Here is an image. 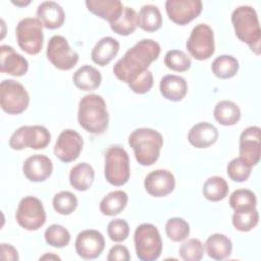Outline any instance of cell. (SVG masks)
Returning a JSON list of instances; mask_svg holds the SVG:
<instances>
[{"mask_svg": "<svg viewBox=\"0 0 261 261\" xmlns=\"http://www.w3.org/2000/svg\"><path fill=\"white\" fill-rule=\"evenodd\" d=\"M45 241L54 248L66 247L70 242V233L63 225L51 224L44 232Z\"/></svg>", "mask_w": 261, "mask_h": 261, "instance_id": "74e56055", "label": "cell"}, {"mask_svg": "<svg viewBox=\"0 0 261 261\" xmlns=\"http://www.w3.org/2000/svg\"><path fill=\"white\" fill-rule=\"evenodd\" d=\"M160 52L159 43L152 39H143L116 61L113 66V73L119 81L128 85L148 70L150 64L158 59Z\"/></svg>", "mask_w": 261, "mask_h": 261, "instance_id": "6da1fadb", "label": "cell"}, {"mask_svg": "<svg viewBox=\"0 0 261 261\" xmlns=\"http://www.w3.org/2000/svg\"><path fill=\"white\" fill-rule=\"evenodd\" d=\"M159 90L165 99L178 102L186 97L188 92V84L182 76L166 74L160 80Z\"/></svg>", "mask_w": 261, "mask_h": 261, "instance_id": "cb8c5ba5", "label": "cell"}, {"mask_svg": "<svg viewBox=\"0 0 261 261\" xmlns=\"http://www.w3.org/2000/svg\"><path fill=\"white\" fill-rule=\"evenodd\" d=\"M128 196L122 190H116L108 193L100 201V212L106 216H115L119 214L127 205Z\"/></svg>", "mask_w": 261, "mask_h": 261, "instance_id": "f1b7e54d", "label": "cell"}, {"mask_svg": "<svg viewBox=\"0 0 261 261\" xmlns=\"http://www.w3.org/2000/svg\"><path fill=\"white\" fill-rule=\"evenodd\" d=\"M233 227L243 232L252 230L259 222V213L257 209L249 211H234L231 219Z\"/></svg>", "mask_w": 261, "mask_h": 261, "instance_id": "d590c367", "label": "cell"}, {"mask_svg": "<svg viewBox=\"0 0 261 261\" xmlns=\"http://www.w3.org/2000/svg\"><path fill=\"white\" fill-rule=\"evenodd\" d=\"M11 3L14 4V5H16V6H18V7H23V6L29 5V4L31 3V1H30V0H16V1L12 0Z\"/></svg>", "mask_w": 261, "mask_h": 261, "instance_id": "7dc6e473", "label": "cell"}, {"mask_svg": "<svg viewBox=\"0 0 261 261\" xmlns=\"http://www.w3.org/2000/svg\"><path fill=\"white\" fill-rule=\"evenodd\" d=\"M130 259V255L128 249L123 245H115L113 246L107 255L108 261H128Z\"/></svg>", "mask_w": 261, "mask_h": 261, "instance_id": "ee69618b", "label": "cell"}, {"mask_svg": "<svg viewBox=\"0 0 261 261\" xmlns=\"http://www.w3.org/2000/svg\"><path fill=\"white\" fill-rule=\"evenodd\" d=\"M119 42L113 37L107 36L100 39L93 47L91 58L94 63L100 66L109 64L119 51Z\"/></svg>", "mask_w": 261, "mask_h": 261, "instance_id": "603a6c76", "label": "cell"}, {"mask_svg": "<svg viewBox=\"0 0 261 261\" xmlns=\"http://www.w3.org/2000/svg\"><path fill=\"white\" fill-rule=\"evenodd\" d=\"M228 184L223 177L218 175L207 178L202 189L204 197L211 202H218L223 200L228 195Z\"/></svg>", "mask_w": 261, "mask_h": 261, "instance_id": "1f68e13d", "label": "cell"}, {"mask_svg": "<svg viewBox=\"0 0 261 261\" xmlns=\"http://www.w3.org/2000/svg\"><path fill=\"white\" fill-rule=\"evenodd\" d=\"M19 48L30 55L41 52L44 43L43 25L38 18L25 17L19 20L15 29Z\"/></svg>", "mask_w": 261, "mask_h": 261, "instance_id": "52a82bcc", "label": "cell"}, {"mask_svg": "<svg viewBox=\"0 0 261 261\" xmlns=\"http://www.w3.org/2000/svg\"><path fill=\"white\" fill-rule=\"evenodd\" d=\"M84 140L74 129L66 128L62 130L54 145V155L58 160L69 163L76 160L83 150Z\"/></svg>", "mask_w": 261, "mask_h": 261, "instance_id": "4fadbf2b", "label": "cell"}, {"mask_svg": "<svg viewBox=\"0 0 261 261\" xmlns=\"http://www.w3.org/2000/svg\"><path fill=\"white\" fill-rule=\"evenodd\" d=\"M51 141L50 132L43 125H22L11 135L9 147L13 150L31 148L35 150L46 148Z\"/></svg>", "mask_w": 261, "mask_h": 261, "instance_id": "ba28073f", "label": "cell"}, {"mask_svg": "<svg viewBox=\"0 0 261 261\" xmlns=\"http://www.w3.org/2000/svg\"><path fill=\"white\" fill-rule=\"evenodd\" d=\"M72 82L82 91H94L100 87L102 75L94 66L85 64L75 70L72 75Z\"/></svg>", "mask_w": 261, "mask_h": 261, "instance_id": "d4e9b609", "label": "cell"}, {"mask_svg": "<svg viewBox=\"0 0 261 261\" xmlns=\"http://www.w3.org/2000/svg\"><path fill=\"white\" fill-rule=\"evenodd\" d=\"M53 171V164L49 157L43 154H34L28 157L22 164L24 176L34 182H41L49 178Z\"/></svg>", "mask_w": 261, "mask_h": 261, "instance_id": "ac0fdd59", "label": "cell"}, {"mask_svg": "<svg viewBox=\"0 0 261 261\" xmlns=\"http://www.w3.org/2000/svg\"><path fill=\"white\" fill-rule=\"evenodd\" d=\"M218 129L212 123L202 121L194 124L188 134L189 143L198 149L212 146L218 139Z\"/></svg>", "mask_w": 261, "mask_h": 261, "instance_id": "44dd1931", "label": "cell"}, {"mask_svg": "<svg viewBox=\"0 0 261 261\" xmlns=\"http://www.w3.org/2000/svg\"><path fill=\"white\" fill-rule=\"evenodd\" d=\"M30 95L25 88L14 80H4L0 84V105L4 112L17 115L27 110Z\"/></svg>", "mask_w": 261, "mask_h": 261, "instance_id": "9c48e42d", "label": "cell"}, {"mask_svg": "<svg viewBox=\"0 0 261 261\" xmlns=\"http://www.w3.org/2000/svg\"><path fill=\"white\" fill-rule=\"evenodd\" d=\"M164 64L167 68L173 71L184 72L190 69L192 61L191 58L184 51L173 49L166 52L164 56Z\"/></svg>", "mask_w": 261, "mask_h": 261, "instance_id": "f35d334b", "label": "cell"}, {"mask_svg": "<svg viewBox=\"0 0 261 261\" xmlns=\"http://www.w3.org/2000/svg\"><path fill=\"white\" fill-rule=\"evenodd\" d=\"M75 252L86 260L98 258L105 248L103 234L96 229L82 230L75 239Z\"/></svg>", "mask_w": 261, "mask_h": 261, "instance_id": "2e32d148", "label": "cell"}, {"mask_svg": "<svg viewBox=\"0 0 261 261\" xmlns=\"http://www.w3.org/2000/svg\"><path fill=\"white\" fill-rule=\"evenodd\" d=\"M134 243L137 257L142 261H155L162 253L160 232L152 223H142L136 228Z\"/></svg>", "mask_w": 261, "mask_h": 261, "instance_id": "8992f818", "label": "cell"}, {"mask_svg": "<svg viewBox=\"0 0 261 261\" xmlns=\"http://www.w3.org/2000/svg\"><path fill=\"white\" fill-rule=\"evenodd\" d=\"M162 25V15L154 4L143 5L138 13V27L146 32H155Z\"/></svg>", "mask_w": 261, "mask_h": 261, "instance_id": "f546056e", "label": "cell"}, {"mask_svg": "<svg viewBox=\"0 0 261 261\" xmlns=\"http://www.w3.org/2000/svg\"><path fill=\"white\" fill-rule=\"evenodd\" d=\"M190 55L197 60L209 59L215 51L214 33L206 23L196 24L186 43Z\"/></svg>", "mask_w": 261, "mask_h": 261, "instance_id": "30bf717a", "label": "cell"}, {"mask_svg": "<svg viewBox=\"0 0 261 261\" xmlns=\"http://www.w3.org/2000/svg\"><path fill=\"white\" fill-rule=\"evenodd\" d=\"M153 83H154L153 74L148 69L144 73L139 75L130 84H128V87L136 94H145V93H148L152 89Z\"/></svg>", "mask_w": 261, "mask_h": 261, "instance_id": "7bdbcfd3", "label": "cell"}, {"mask_svg": "<svg viewBox=\"0 0 261 261\" xmlns=\"http://www.w3.org/2000/svg\"><path fill=\"white\" fill-rule=\"evenodd\" d=\"M111 30L120 36H128L138 28V13L134 8L124 6L121 15L112 23H109Z\"/></svg>", "mask_w": 261, "mask_h": 261, "instance_id": "d6a6232c", "label": "cell"}, {"mask_svg": "<svg viewBox=\"0 0 261 261\" xmlns=\"http://www.w3.org/2000/svg\"><path fill=\"white\" fill-rule=\"evenodd\" d=\"M85 4L90 12L109 23L114 22L124 8L119 0H87Z\"/></svg>", "mask_w": 261, "mask_h": 261, "instance_id": "7402d4cb", "label": "cell"}, {"mask_svg": "<svg viewBox=\"0 0 261 261\" xmlns=\"http://www.w3.org/2000/svg\"><path fill=\"white\" fill-rule=\"evenodd\" d=\"M226 172L231 180L237 182H243L250 177L252 167L244 162L240 157H236L227 164Z\"/></svg>", "mask_w": 261, "mask_h": 261, "instance_id": "60d3db41", "label": "cell"}, {"mask_svg": "<svg viewBox=\"0 0 261 261\" xmlns=\"http://www.w3.org/2000/svg\"><path fill=\"white\" fill-rule=\"evenodd\" d=\"M240 158L251 167L257 165L261 153V129L252 125L245 128L240 136Z\"/></svg>", "mask_w": 261, "mask_h": 261, "instance_id": "9a60e30c", "label": "cell"}, {"mask_svg": "<svg viewBox=\"0 0 261 261\" xmlns=\"http://www.w3.org/2000/svg\"><path fill=\"white\" fill-rule=\"evenodd\" d=\"M15 219L18 225L27 230L41 228L46 222V212L41 200L34 196L22 198L18 203Z\"/></svg>", "mask_w": 261, "mask_h": 261, "instance_id": "8fae6325", "label": "cell"}, {"mask_svg": "<svg viewBox=\"0 0 261 261\" xmlns=\"http://www.w3.org/2000/svg\"><path fill=\"white\" fill-rule=\"evenodd\" d=\"M229 206L233 211H249L256 209V195L248 189H238L229 197Z\"/></svg>", "mask_w": 261, "mask_h": 261, "instance_id": "836d02e7", "label": "cell"}, {"mask_svg": "<svg viewBox=\"0 0 261 261\" xmlns=\"http://www.w3.org/2000/svg\"><path fill=\"white\" fill-rule=\"evenodd\" d=\"M239 61L236 57L232 55H219L217 56L212 64H211V70L213 74L222 80H227L233 77L238 71H239Z\"/></svg>", "mask_w": 261, "mask_h": 261, "instance_id": "4dcf8cb0", "label": "cell"}, {"mask_svg": "<svg viewBox=\"0 0 261 261\" xmlns=\"http://www.w3.org/2000/svg\"><path fill=\"white\" fill-rule=\"evenodd\" d=\"M231 23L240 41L246 43L256 55L261 53V29L256 10L250 5H241L231 13Z\"/></svg>", "mask_w": 261, "mask_h": 261, "instance_id": "3957f363", "label": "cell"}, {"mask_svg": "<svg viewBox=\"0 0 261 261\" xmlns=\"http://www.w3.org/2000/svg\"><path fill=\"white\" fill-rule=\"evenodd\" d=\"M165 232L169 240L178 243L190 234V224L180 217H171L165 223Z\"/></svg>", "mask_w": 261, "mask_h": 261, "instance_id": "8d00e7d4", "label": "cell"}, {"mask_svg": "<svg viewBox=\"0 0 261 261\" xmlns=\"http://www.w3.org/2000/svg\"><path fill=\"white\" fill-rule=\"evenodd\" d=\"M107 233L111 241L116 243L123 242L129 234V225L124 219L114 218L107 225Z\"/></svg>", "mask_w": 261, "mask_h": 261, "instance_id": "b9f144b4", "label": "cell"}, {"mask_svg": "<svg viewBox=\"0 0 261 261\" xmlns=\"http://www.w3.org/2000/svg\"><path fill=\"white\" fill-rule=\"evenodd\" d=\"M95 179V171L92 165L87 162H82L74 165L69 172L70 186L80 192L89 190Z\"/></svg>", "mask_w": 261, "mask_h": 261, "instance_id": "484cf974", "label": "cell"}, {"mask_svg": "<svg viewBox=\"0 0 261 261\" xmlns=\"http://www.w3.org/2000/svg\"><path fill=\"white\" fill-rule=\"evenodd\" d=\"M0 258L2 261H17L19 259L17 250L10 244L2 243L0 245Z\"/></svg>", "mask_w": 261, "mask_h": 261, "instance_id": "f6af8a7d", "label": "cell"}, {"mask_svg": "<svg viewBox=\"0 0 261 261\" xmlns=\"http://www.w3.org/2000/svg\"><path fill=\"white\" fill-rule=\"evenodd\" d=\"M144 187L147 193L153 197H165L174 190L175 178L167 169H155L146 175Z\"/></svg>", "mask_w": 261, "mask_h": 261, "instance_id": "e0dca14e", "label": "cell"}, {"mask_svg": "<svg viewBox=\"0 0 261 261\" xmlns=\"http://www.w3.org/2000/svg\"><path fill=\"white\" fill-rule=\"evenodd\" d=\"M203 9L200 0H167L165 10L171 21L185 25L197 18Z\"/></svg>", "mask_w": 261, "mask_h": 261, "instance_id": "5bb4252c", "label": "cell"}, {"mask_svg": "<svg viewBox=\"0 0 261 261\" xmlns=\"http://www.w3.org/2000/svg\"><path fill=\"white\" fill-rule=\"evenodd\" d=\"M128 145L134 150L136 160L143 166L153 165L163 147L162 135L150 127H140L129 135Z\"/></svg>", "mask_w": 261, "mask_h": 261, "instance_id": "277c9868", "label": "cell"}, {"mask_svg": "<svg viewBox=\"0 0 261 261\" xmlns=\"http://www.w3.org/2000/svg\"><path fill=\"white\" fill-rule=\"evenodd\" d=\"M213 115L219 124L231 126L240 121L241 110L237 103L229 100H222L216 103Z\"/></svg>", "mask_w": 261, "mask_h": 261, "instance_id": "83f0119b", "label": "cell"}, {"mask_svg": "<svg viewBox=\"0 0 261 261\" xmlns=\"http://www.w3.org/2000/svg\"><path fill=\"white\" fill-rule=\"evenodd\" d=\"M208 256L214 260H223L230 256L232 243L228 237L222 233H212L205 242Z\"/></svg>", "mask_w": 261, "mask_h": 261, "instance_id": "4316f807", "label": "cell"}, {"mask_svg": "<svg viewBox=\"0 0 261 261\" xmlns=\"http://www.w3.org/2000/svg\"><path fill=\"white\" fill-rule=\"evenodd\" d=\"M178 253L185 261H200L204 255V245L199 239H189L180 245Z\"/></svg>", "mask_w": 261, "mask_h": 261, "instance_id": "ab89813d", "label": "cell"}, {"mask_svg": "<svg viewBox=\"0 0 261 261\" xmlns=\"http://www.w3.org/2000/svg\"><path fill=\"white\" fill-rule=\"evenodd\" d=\"M40 260H60V257L53 253H46L40 257Z\"/></svg>", "mask_w": 261, "mask_h": 261, "instance_id": "bcb514c9", "label": "cell"}, {"mask_svg": "<svg viewBox=\"0 0 261 261\" xmlns=\"http://www.w3.org/2000/svg\"><path fill=\"white\" fill-rule=\"evenodd\" d=\"M37 18L42 25L49 30H56L62 27L65 20L63 8L55 1H43L36 11Z\"/></svg>", "mask_w": 261, "mask_h": 261, "instance_id": "ffe728a7", "label": "cell"}, {"mask_svg": "<svg viewBox=\"0 0 261 261\" xmlns=\"http://www.w3.org/2000/svg\"><path fill=\"white\" fill-rule=\"evenodd\" d=\"M46 55L51 64L60 70H70L79 61V54L69 46L67 40L60 35L50 38Z\"/></svg>", "mask_w": 261, "mask_h": 261, "instance_id": "7c38bea8", "label": "cell"}, {"mask_svg": "<svg viewBox=\"0 0 261 261\" xmlns=\"http://www.w3.org/2000/svg\"><path fill=\"white\" fill-rule=\"evenodd\" d=\"M76 196L69 191H61L54 195L52 205L54 210L61 215L71 214L77 207Z\"/></svg>", "mask_w": 261, "mask_h": 261, "instance_id": "e575fe53", "label": "cell"}, {"mask_svg": "<svg viewBox=\"0 0 261 261\" xmlns=\"http://www.w3.org/2000/svg\"><path fill=\"white\" fill-rule=\"evenodd\" d=\"M79 124L88 133L102 135L108 128L109 114L106 102L102 96L88 94L79 103Z\"/></svg>", "mask_w": 261, "mask_h": 261, "instance_id": "7a4b0ae2", "label": "cell"}, {"mask_svg": "<svg viewBox=\"0 0 261 261\" xmlns=\"http://www.w3.org/2000/svg\"><path fill=\"white\" fill-rule=\"evenodd\" d=\"M104 176L115 187L125 185L130 176L129 157L127 152L119 145L109 146L104 156Z\"/></svg>", "mask_w": 261, "mask_h": 261, "instance_id": "5b68a950", "label": "cell"}, {"mask_svg": "<svg viewBox=\"0 0 261 261\" xmlns=\"http://www.w3.org/2000/svg\"><path fill=\"white\" fill-rule=\"evenodd\" d=\"M29 62L11 46H0V71L13 76H22L28 72Z\"/></svg>", "mask_w": 261, "mask_h": 261, "instance_id": "d6986e66", "label": "cell"}]
</instances>
